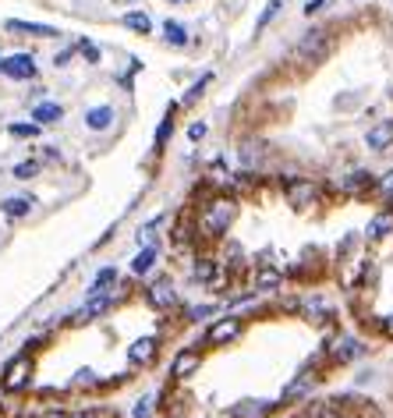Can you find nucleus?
I'll use <instances>...</instances> for the list:
<instances>
[{"instance_id":"1","label":"nucleus","mask_w":393,"mask_h":418,"mask_svg":"<svg viewBox=\"0 0 393 418\" xmlns=\"http://www.w3.org/2000/svg\"><path fill=\"white\" fill-rule=\"evenodd\" d=\"M234 202L230 199H217V202H209L205 206V213H202V230L209 234V237H220L227 227H230V220H234Z\"/></svg>"},{"instance_id":"2","label":"nucleus","mask_w":393,"mask_h":418,"mask_svg":"<svg viewBox=\"0 0 393 418\" xmlns=\"http://www.w3.org/2000/svg\"><path fill=\"white\" fill-rule=\"evenodd\" d=\"M28 376H33V362H28L25 354H18V358H11V362H8L0 386H4V394H21L25 386H28Z\"/></svg>"},{"instance_id":"3","label":"nucleus","mask_w":393,"mask_h":418,"mask_svg":"<svg viewBox=\"0 0 393 418\" xmlns=\"http://www.w3.org/2000/svg\"><path fill=\"white\" fill-rule=\"evenodd\" d=\"M326 50H329V33H326V28H312V33L298 43L294 53L301 57V61H309V64H319L326 57Z\"/></svg>"},{"instance_id":"4","label":"nucleus","mask_w":393,"mask_h":418,"mask_svg":"<svg viewBox=\"0 0 393 418\" xmlns=\"http://www.w3.org/2000/svg\"><path fill=\"white\" fill-rule=\"evenodd\" d=\"M234 337H241V319H234V316L217 319L213 326H209V334H205L209 344H230Z\"/></svg>"},{"instance_id":"5","label":"nucleus","mask_w":393,"mask_h":418,"mask_svg":"<svg viewBox=\"0 0 393 418\" xmlns=\"http://www.w3.org/2000/svg\"><path fill=\"white\" fill-rule=\"evenodd\" d=\"M4 75L8 78H36V57L33 53H15L4 61Z\"/></svg>"},{"instance_id":"6","label":"nucleus","mask_w":393,"mask_h":418,"mask_svg":"<svg viewBox=\"0 0 393 418\" xmlns=\"http://www.w3.org/2000/svg\"><path fill=\"white\" fill-rule=\"evenodd\" d=\"M319 199V188L312 181H291L287 185V202L291 206H312Z\"/></svg>"},{"instance_id":"7","label":"nucleus","mask_w":393,"mask_h":418,"mask_svg":"<svg viewBox=\"0 0 393 418\" xmlns=\"http://www.w3.org/2000/svg\"><path fill=\"white\" fill-rule=\"evenodd\" d=\"M199 365H202L199 351H181V354L174 358V365H170V376H174V379H188L192 372H199Z\"/></svg>"},{"instance_id":"8","label":"nucleus","mask_w":393,"mask_h":418,"mask_svg":"<svg viewBox=\"0 0 393 418\" xmlns=\"http://www.w3.org/2000/svg\"><path fill=\"white\" fill-rule=\"evenodd\" d=\"M365 142H369V149H376V153L390 149V145H393V121H379L376 128H369Z\"/></svg>"},{"instance_id":"9","label":"nucleus","mask_w":393,"mask_h":418,"mask_svg":"<svg viewBox=\"0 0 393 418\" xmlns=\"http://www.w3.org/2000/svg\"><path fill=\"white\" fill-rule=\"evenodd\" d=\"M145 298H149V305H156V309H174V305H177V294H174V287H170L167 280L153 284Z\"/></svg>"},{"instance_id":"10","label":"nucleus","mask_w":393,"mask_h":418,"mask_svg":"<svg viewBox=\"0 0 393 418\" xmlns=\"http://www.w3.org/2000/svg\"><path fill=\"white\" fill-rule=\"evenodd\" d=\"M128 358L135 365H149L156 358V340L153 337H142V340H135L131 347H128Z\"/></svg>"},{"instance_id":"11","label":"nucleus","mask_w":393,"mask_h":418,"mask_svg":"<svg viewBox=\"0 0 393 418\" xmlns=\"http://www.w3.org/2000/svg\"><path fill=\"white\" fill-rule=\"evenodd\" d=\"M11 33H28V36H39V39H57L60 33L50 25H39V21H8Z\"/></svg>"},{"instance_id":"12","label":"nucleus","mask_w":393,"mask_h":418,"mask_svg":"<svg viewBox=\"0 0 393 418\" xmlns=\"http://www.w3.org/2000/svg\"><path fill=\"white\" fill-rule=\"evenodd\" d=\"M85 125L93 128V131H107L113 125V107H93L85 113Z\"/></svg>"},{"instance_id":"13","label":"nucleus","mask_w":393,"mask_h":418,"mask_svg":"<svg viewBox=\"0 0 393 418\" xmlns=\"http://www.w3.org/2000/svg\"><path fill=\"white\" fill-rule=\"evenodd\" d=\"M280 270H273V266H262V270L255 273V291H277L280 287Z\"/></svg>"},{"instance_id":"14","label":"nucleus","mask_w":393,"mask_h":418,"mask_svg":"<svg viewBox=\"0 0 393 418\" xmlns=\"http://www.w3.org/2000/svg\"><path fill=\"white\" fill-rule=\"evenodd\" d=\"M28 209H33V202H28V199H4V202H0V213L11 217V220L28 217Z\"/></svg>"},{"instance_id":"15","label":"nucleus","mask_w":393,"mask_h":418,"mask_svg":"<svg viewBox=\"0 0 393 418\" xmlns=\"http://www.w3.org/2000/svg\"><path fill=\"white\" fill-rule=\"evenodd\" d=\"M163 36H167L170 46H185L188 43V28L181 21H163Z\"/></svg>"},{"instance_id":"16","label":"nucleus","mask_w":393,"mask_h":418,"mask_svg":"<svg viewBox=\"0 0 393 418\" xmlns=\"http://www.w3.org/2000/svg\"><path fill=\"white\" fill-rule=\"evenodd\" d=\"M153 262H156V248H153V245H145V248H142V252L131 259V270L142 277V273H149V270H153Z\"/></svg>"},{"instance_id":"17","label":"nucleus","mask_w":393,"mask_h":418,"mask_svg":"<svg viewBox=\"0 0 393 418\" xmlns=\"http://www.w3.org/2000/svg\"><path fill=\"white\" fill-rule=\"evenodd\" d=\"M125 25L135 28V33H142V36H145V33H153V21H149L145 11H128V15H125Z\"/></svg>"},{"instance_id":"18","label":"nucleus","mask_w":393,"mask_h":418,"mask_svg":"<svg viewBox=\"0 0 393 418\" xmlns=\"http://www.w3.org/2000/svg\"><path fill=\"white\" fill-rule=\"evenodd\" d=\"M60 113H64V110H60L57 103H39V107L33 110V117H36L39 125H53V121H60Z\"/></svg>"},{"instance_id":"19","label":"nucleus","mask_w":393,"mask_h":418,"mask_svg":"<svg viewBox=\"0 0 393 418\" xmlns=\"http://www.w3.org/2000/svg\"><path fill=\"white\" fill-rule=\"evenodd\" d=\"M110 305H113V302H110V298H107V294H96V298H93V302H89V305L82 309V316H78V319H93V316H103V312H107Z\"/></svg>"},{"instance_id":"20","label":"nucleus","mask_w":393,"mask_h":418,"mask_svg":"<svg viewBox=\"0 0 393 418\" xmlns=\"http://www.w3.org/2000/svg\"><path fill=\"white\" fill-rule=\"evenodd\" d=\"M372 185V174H365V170H354L351 177H344V192H361V188H369Z\"/></svg>"},{"instance_id":"21","label":"nucleus","mask_w":393,"mask_h":418,"mask_svg":"<svg viewBox=\"0 0 393 418\" xmlns=\"http://www.w3.org/2000/svg\"><path fill=\"white\" fill-rule=\"evenodd\" d=\"M113 280H117V270H110V266H107V270L96 273V280H93V287H89V294H93V298H96V294H107V287H110Z\"/></svg>"},{"instance_id":"22","label":"nucleus","mask_w":393,"mask_h":418,"mask_svg":"<svg viewBox=\"0 0 393 418\" xmlns=\"http://www.w3.org/2000/svg\"><path fill=\"white\" fill-rule=\"evenodd\" d=\"M393 230V217L386 213V217H376L372 224H369V237H372V242H379V237H386Z\"/></svg>"},{"instance_id":"23","label":"nucleus","mask_w":393,"mask_h":418,"mask_svg":"<svg viewBox=\"0 0 393 418\" xmlns=\"http://www.w3.org/2000/svg\"><path fill=\"white\" fill-rule=\"evenodd\" d=\"M337 358H340V362H351V358H358L361 354V344L358 340H351V337H344L340 344H337V351H333Z\"/></svg>"},{"instance_id":"24","label":"nucleus","mask_w":393,"mask_h":418,"mask_svg":"<svg viewBox=\"0 0 393 418\" xmlns=\"http://www.w3.org/2000/svg\"><path fill=\"white\" fill-rule=\"evenodd\" d=\"M89 64H100V50H96V43H89V39H78V46H75Z\"/></svg>"},{"instance_id":"25","label":"nucleus","mask_w":393,"mask_h":418,"mask_svg":"<svg viewBox=\"0 0 393 418\" xmlns=\"http://www.w3.org/2000/svg\"><path fill=\"white\" fill-rule=\"evenodd\" d=\"M213 277H217V262L213 259H202L195 266V280H213Z\"/></svg>"},{"instance_id":"26","label":"nucleus","mask_w":393,"mask_h":418,"mask_svg":"<svg viewBox=\"0 0 393 418\" xmlns=\"http://www.w3.org/2000/svg\"><path fill=\"white\" fill-rule=\"evenodd\" d=\"M277 11H280V0H273V4H266V11H262V18L255 21V33H262V28H266L269 21H273V18H277Z\"/></svg>"},{"instance_id":"27","label":"nucleus","mask_w":393,"mask_h":418,"mask_svg":"<svg viewBox=\"0 0 393 418\" xmlns=\"http://www.w3.org/2000/svg\"><path fill=\"white\" fill-rule=\"evenodd\" d=\"M8 131H11L15 138H36V135H39V125H11Z\"/></svg>"},{"instance_id":"28","label":"nucleus","mask_w":393,"mask_h":418,"mask_svg":"<svg viewBox=\"0 0 393 418\" xmlns=\"http://www.w3.org/2000/svg\"><path fill=\"white\" fill-rule=\"evenodd\" d=\"M170 117H174V107L167 110V117H163V125H160V131H156V149L167 142V135H170V128H174V121H170Z\"/></svg>"},{"instance_id":"29","label":"nucleus","mask_w":393,"mask_h":418,"mask_svg":"<svg viewBox=\"0 0 393 418\" xmlns=\"http://www.w3.org/2000/svg\"><path fill=\"white\" fill-rule=\"evenodd\" d=\"M209 82H213V75H202V78H199V82H195V85L188 89V96H185V103H192V100H199V96H202V89H205Z\"/></svg>"},{"instance_id":"30","label":"nucleus","mask_w":393,"mask_h":418,"mask_svg":"<svg viewBox=\"0 0 393 418\" xmlns=\"http://www.w3.org/2000/svg\"><path fill=\"white\" fill-rule=\"evenodd\" d=\"M39 174V163H18L15 167V177H21V181H28V177Z\"/></svg>"},{"instance_id":"31","label":"nucleus","mask_w":393,"mask_h":418,"mask_svg":"<svg viewBox=\"0 0 393 418\" xmlns=\"http://www.w3.org/2000/svg\"><path fill=\"white\" fill-rule=\"evenodd\" d=\"M71 57H75V46H64V50H60V53L53 57V64H57V68H64V64L71 61Z\"/></svg>"},{"instance_id":"32","label":"nucleus","mask_w":393,"mask_h":418,"mask_svg":"<svg viewBox=\"0 0 393 418\" xmlns=\"http://www.w3.org/2000/svg\"><path fill=\"white\" fill-rule=\"evenodd\" d=\"M153 415V401H138L135 404V418H149Z\"/></svg>"},{"instance_id":"33","label":"nucleus","mask_w":393,"mask_h":418,"mask_svg":"<svg viewBox=\"0 0 393 418\" xmlns=\"http://www.w3.org/2000/svg\"><path fill=\"white\" fill-rule=\"evenodd\" d=\"M188 138H192V142L205 138V125H192V128H188Z\"/></svg>"},{"instance_id":"34","label":"nucleus","mask_w":393,"mask_h":418,"mask_svg":"<svg viewBox=\"0 0 393 418\" xmlns=\"http://www.w3.org/2000/svg\"><path fill=\"white\" fill-rule=\"evenodd\" d=\"M71 386H93V372H89V369H85V372H78V379H75Z\"/></svg>"},{"instance_id":"35","label":"nucleus","mask_w":393,"mask_h":418,"mask_svg":"<svg viewBox=\"0 0 393 418\" xmlns=\"http://www.w3.org/2000/svg\"><path fill=\"white\" fill-rule=\"evenodd\" d=\"M322 4H326V0H309V4H305V15H316Z\"/></svg>"},{"instance_id":"36","label":"nucleus","mask_w":393,"mask_h":418,"mask_svg":"<svg viewBox=\"0 0 393 418\" xmlns=\"http://www.w3.org/2000/svg\"><path fill=\"white\" fill-rule=\"evenodd\" d=\"M383 192H386V195H393V170L383 177Z\"/></svg>"},{"instance_id":"37","label":"nucleus","mask_w":393,"mask_h":418,"mask_svg":"<svg viewBox=\"0 0 393 418\" xmlns=\"http://www.w3.org/2000/svg\"><path fill=\"white\" fill-rule=\"evenodd\" d=\"M209 312H213L209 305H202V309H192V319H202V316H209Z\"/></svg>"},{"instance_id":"38","label":"nucleus","mask_w":393,"mask_h":418,"mask_svg":"<svg viewBox=\"0 0 393 418\" xmlns=\"http://www.w3.org/2000/svg\"><path fill=\"white\" fill-rule=\"evenodd\" d=\"M43 418H71V415H64V411H46Z\"/></svg>"},{"instance_id":"39","label":"nucleus","mask_w":393,"mask_h":418,"mask_svg":"<svg viewBox=\"0 0 393 418\" xmlns=\"http://www.w3.org/2000/svg\"><path fill=\"white\" fill-rule=\"evenodd\" d=\"M71 418H100L96 411H78V415H71Z\"/></svg>"},{"instance_id":"40","label":"nucleus","mask_w":393,"mask_h":418,"mask_svg":"<svg viewBox=\"0 0 393 418\" xmlns=\"http://www.w3.org/2000/svg\"><path fill=\"white\" fill-rule=\"evenodd\" d=\"M383 330H386V334L393 337V319H386V322H383Z\"/></svg>"},{"instance_id":"41","label":"nucleus","mask_w":393,"mask_h":418,"mask_svg":"<svg viewBox=\"0 0 393 418\" xmlns=\"http://www.w3.org/2000/svg\"><path fill=\"white\" fill-rule=\"evenodd\" d=\"M0 71H4V61H0Z\"/></svg>"},{"instance_id":"42","label":"nucleus","mask_w":393,"mask_h":418,"mask_svg":"<svg viewBox=\"0 0 393 418\" xmlns=\"http://www.w3.org/2000/svg\"><path fill=\"white\" fill-rule=\"evenodd\" d=\"M170 4H181V0H170Z\"/></svg>"}]
</instances>
